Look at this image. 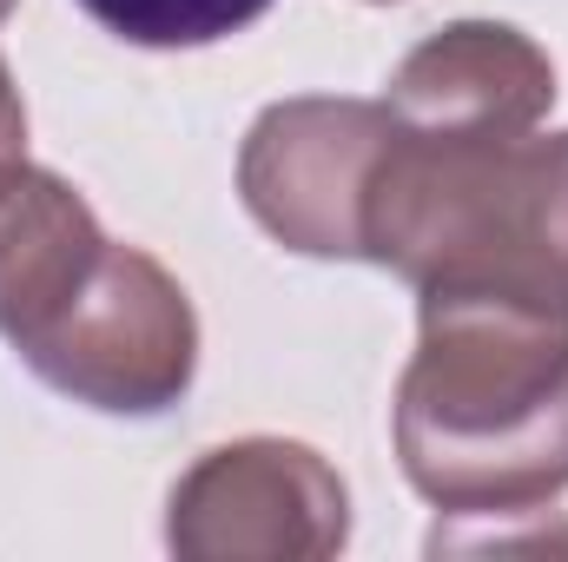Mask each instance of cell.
<instances>
[{
	"mask_svg": "<svg viewBox=\"0 0 568 562\" xmlns=\"http://www.w3.org/2000/svg\"><path fill=\"white\" fill-rule=\"evenodd\" d=\"M384 107L436 140H516L549 120L556 60L509 20H449L397 60Z\"/></svg>",
	"mask_w": 568,
	"mask_h": 562,
	"instance_id": "6",
	"label": "cell"
},
{
	"mask_svg": "<svg viewBox=\"0 0 568 562\" xmlns=\"http://www.w3.org/2000/svg\"><path fill=\"white\" fill-rule=\"evenodd\" d=\"M278 0H80V13L93 27H106L113 40L145 47V53H185V47H219L232 33H245L252 20H265Z\"/></svg>",
	"mask_w": 568,
	"mask_h": 562,
	"instance_id": "8",
	"label": "cell"
},
{
	"mask_svg": "<svg viewBox=\"0 0 568 562\" xmlns=\"http://www.w3.org/2000/svg\"><path fill=\"white\" fill-rule=\"evenodd\" d=\"M371 7H390V0H371Z\"/></svg>",
	"mask_w": 568,
	"mask_h": 562,
	"instance_id": "11",
	"label": "cell"
},
{
	"mask_svg": "<svg viewBox=\"0 0 568 562\" xmlns=\"http://www.w3.org/2000/svg\"><path fill=\"white\" fill-rule=\"evenodd\" d=\"M344 543L351 490L297 436L212 443L165 496V550L185 562H324Z\"/></svg>",
	"mask_w": 568,
	"mask_h": 562,
	"instance_id": "5",
	"label": "cell"
},
{
	"mask_svg": "<svg viewBox=\"0 0 568 562\" xmlns=\"http://www.w3.org/2000/svg\"><path fill=\"white\" fill-rule=\"evenodd\" d=\"M390 133L397 113L384 100H351V93L278 100L252 120L239 145V199L284 252L364 265V199Z\"/></svg>",
	"mask_w": 568,
	"mask_h": 562,
	"instance_id": "4",
	"label": "cell"
},
{
	"mask_svg": "<svg viewBox=\"0 0 568 562\" xmlns=\"http://www.w3.org/2000/svg\"><path fill=\"white\" fill-rule=\"evenodd\" d=\"M397 463L443 516H529L568 490V304L417 291L397 378Z\"/></svg>",
	"mask_w": 568,
	"mask_h": 562,
	"instance_id": "1",
	"label": "cell"
},
{
	"mask_svg": "<svg viewBox=\"0 0 568 562\" xmlns=\"http://www.w3.org/2000/svg\"><path fill=\"white\" fill-rule=\"evenodd\" d=\"M364 265L410 291L568 304V133L436 140L397 127L364 199Z\"/></svg>",
	"mask_w": 568,
	"mask_h": 562,
	"instance_id": "2",
	"label": "cell"
},
{
	"mask_svg": "<svg viewBox=\"0 0 568 562\" xmlns=\"http://www.w3.org/2000/svg\"><path fill=\"white\" fill-rule=\"evenodd\" d=\"M20 364L106 418H159L199 378V311L145 245L106 239L87 284L13 344Z\"/></svg>",
	"mask_w": 568,
	"mask_h": 562,
	"instance_id": "3",
	"label": "cell"
},
{
	"mask_svg": "<svg viewBox=\"0 0 568 562\" xmlns=\"http://www.w3.org/2000/svg\"><path fill=\"white\" fill-rule=\"evenodd\" d=\"M27 152V100L13 87V67L0 53V159H20Z\"/></svg>",
	"mask_w": 568,
	"mask_h": 562,
	"instance_id": "9",
	"label": "cell"
},
{
	"mask_svg": "<svg viewBox=\"0 0 568 562\" xmlns=\"http://www.w3.org/2000/svg\"><path fill=\"white\" fill-rule=\"evenodd\" d=\"M13 7H20V0H0V20H7V13H13Z\"/></svg>",
	"mask_w": 568,
	"mask_h": 562,
	"instance_id": "10",
	"label": "cell"
},
{
	"mask_svg": "<svg viewBox=\"0 0 568 562\" xmlns=\"http://www.w3.org/2000/svg\"><path fill=\"white\" fill-rule=\"evenodd\" d=\"M106 232L73 179L53 165L0 159V338H33L100 265Z\"/></svg>",
	"mask_w": 568,
	"mask_h": 562,
	"instance_id": "7",
	"label": "cell"
}]
</instances>
